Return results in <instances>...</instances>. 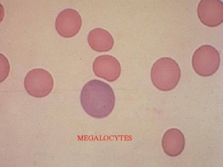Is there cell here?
<instances>
[{
	"instance_id": "1",
	"label": "cell",
	"mask_w": 223,
	"mask_h": 167,
	"mask_svg": "<svg viewBox=\"0 0 223 167\" xmlns=\"http://www.w3.org/2000/svg\"><path fill=\"white\" fill-rule=\"evenodd\" d=\"M115 96L112 87L107 83L94 79L88 81L81 92L80 101L85 112L90 116L102 118L113 110Z\"/></svg>"
},
{
	"instance_id": "2",
	"label": "cell",
	"mask_w": 223,
	"mask_h": 167,
	"mask_svg": "<svg viewBox=\"0 0 223 167\" xmlns=\"http://www.w3.org/2000/svg\"><path fill=\"white\" fill-rule=\"evenodd\" d=\"M150 76L156 88L162 91H170L178 85L181 77V70L175 60L170 57H162L153 64Z\"/></svg>"
},
{
	"instance_id": "3",
	"label": "cell",
	"mask_w": 223,
	"mask_h": 167,
	"mask_svg": "<svg viewBox=\"0 0 223 167\" xmlns=\"http://www.w3.org/2000/svg\"><path fill=\"white\" fill-rule=\"evenodd\" d=\"M221 58L218 51L213 46L204 45L194 52L192 59V67L198 75L211 76L218 70Z\"/></svg>"
},
{
	"instance_id": "4",
	"label": "cell",
	"mask_w": 223,
	"mask_h": 167,
	"mask_svg": "<svg viewBox=\"0 0 223 167\" xmlns=\"http://www.w3.org/2000/svg\"><path fill=\"white\" fill-rule=\"evenodd\" d=\"M52 75L47 71L42 68H35L29 71L25 76L24 86L30 95L36 98L48 96L54 87Z\"/></svg>"
},
{
	"instance_id": "5",
	"label": "cell",
	"mask_w": 223,
	"mask_h": 167,
	"mask_svg": "<svg viewBox=\"0 0 223 167\" xmlns=\"http://www.w3.org/2000/svg\"><path fill=\"white\" fill-rule=\"evenodd\" d=\"M55 30L61 36L66 38L75 36L82 24L81 16L75 9L67 8L58 14L55 21Z\"/></svg>"
},
{
	"instance_id": "6",
	"label": "cell",
	"mask_w": 223,
	"mask_h": 167,
	"mask_svg": "<svg viewBox=\"0 0 223 167\" xmlns=\"http://www.w3.org/2000/svg\"><path fill=\"white\" fill-rule=\"evenodd\" d=\"M197 11L201 23L207 27H217L223 22V3L221 0H201Z\"/></svg>"
},
{
	"instance_id": "7",
	"label": "cell",
	"mask_w": 223,
	"mask_h": 167,
	"mask_svg": "<svg viewBox=\"0 0 223 167\" xmlns=\"http://www.w3.org/2000/svg\"><path fill=\"white\" fill-rule=\"evenodd\" d=\"M92 67L96 76L109 82L116 80L121 72V66L118 60L110 55H102L96 57Z\"/></svg>"
},
{
	"instance_id": "8",
	"label": "cell",
	"mask_w": 223,
	"mask_h": 167,
	"mask_svg": "<svg viewBox=\"0 0 223 167\" xmlns=\"http://www.w3.org/2000/svg\"><path fill=\"white\" fill-rule=\"evenodd\" d=\"M185 145L184 135L178 129L171 128L163 135L162 147L164 153L169 156L175 157L180 155L184 150Z\"/></svg>"
},
{
	"instance_id": "9",
	"label": "cell",
	"mask_w": 223,
	"mask_h": 167,
	"mask_svg": "<svg viewBox=\"0 0 223 167\" xmlns=\"http://www.w3.org/2000/svg\"><path fill=\"white\" fill-rule=\"evenodd\" d=\"M87 40L90 47L99 52H108L114 45V38L107 30L100 28L91 30L87 36Z\"/></svg>"
},
{
	"instance_id": "10",
	"label": "cell",
	"mask_w": 223,
	"mask_h": 167,
	"mask_svg": "<svg viewBox=\"0 0 223 167\" xmlns=\"http://www.w3.org/2000/svg\"><path fill=\"white\" fill-rule=\"evenodd\" d=\"M10 70V65L7 58L0 54V81H3L8 77Z\"/></svg>"
}]
</instances>
